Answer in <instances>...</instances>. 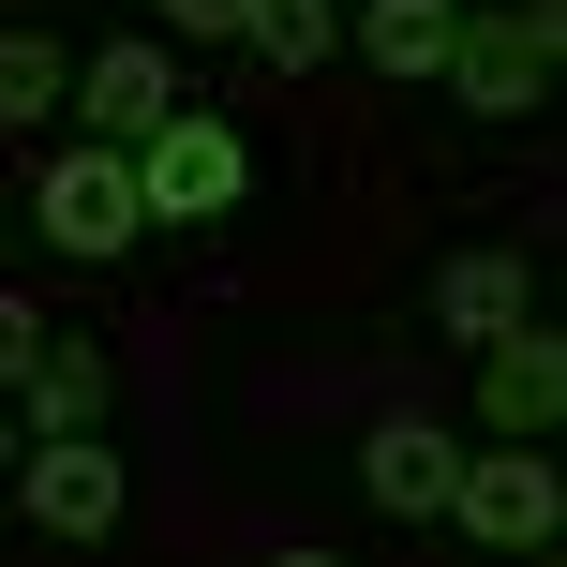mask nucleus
<instances>
[{
	"label": "nucleus",
	"instance_id": "obj_11",
	"mask_svg": "<svg viewBox=\"0 0 567 567\" xmlns=\"http://www.w3.org/2000/svg\"><path fill=\"white\" fill-rule=\"evenodd\" d=\"M449 30H463V0H359V60H373V75H403V90H433Z\"/></svg>",
	"mask_w": 567,
	"mask_h": 567
},
{
	"label": "nucleus",
	"instance_id": "obj_8",
	"mask_svg": "<svg viewBox=\"0 0 567 567\" xmlns=\"http://www.w3.org/2000/svg\"><path fill=\"white\" fill-rule=\"evenodd\" d=\"M449 478H463V433H433V419H373L359 493H373L389 523H433V508H449Z\"/></svg>",
	"mask_w": 567,
	"mask_h": 567
},
{
	"label": "nucleus",
	"instance_id": "obj_13",
	"mask_svg": "<svg viewBox=\"0 0 567 567\" xmlns=\"http://www.w3.org/2000/svg\"><path fill=\"white\" fill-rule=\"evenodd\" d=\"M239 45H269L284 75H299V60H329V45H343V0H255V16H239Z\"/></svg>",
	"mask_w": 567,
	"mask_h": 567
},
{
	"label": "nucleus",
	"instance_id": "obj_2",
	"mask_svg": "<svg viewBox=\"0 0 567 567\" xmlns=\"http://www.w3.org/2000/svg\"><path fill=\"white\" fill-rule=\"evenodd\" d=\"M433 523H463V538H493V553H538L553 523H567V478H553L538 433H493V449H463V478H449Z\"/></svg>",
	"mask_w": 567,
	"mask_h": 567
},
{
	"label": "nucleus",
	"instance_id": "obj_12",
	"mask_svg": "<svg viewBox=\"0 0 567 567\" xmlns=\"http://www.w3.org/2000/svg\"><path fill=\"white\" fill-rule=\"evenodd\" d=\"M60 90H75V60H60L45 30H0V135H16V120H45Z\"/></svg>",
	"mask_w": 567,
	"mask_h": 567
},
{
	"label": "nucleus",
	"instance_id": "obj_10",
	"mask_svg": "<svg viewBox=\"0 0 567 567\" xmlns=\"http://www.w3.org/2000/svg\"><path fill=\"white\" fill-rule=\"evenodd\" d=\"M523 313H538L523 255H449V269H433V329H449V343H493V329H523Z\"/></svg>",
	"mask_w": 567,
	"mask_h": 567
},
{
	"label": "nucleus",
	"instance_id": "obj_14",
	"mask_svg": "<svg viewBox=\"0 0 567 567\" xmlns=\"http://www.w3.org/2000/svg\"><path fill=\"white\" fill-rule=\"evenodd\" d=\"M239 16H255V0H165V30H195V45H225Z\"/></svg>",
	"mask_w": 567,
	"mask_h": 567
},
{
	"label": "nucleus",
	"instance_id": "obj_15",
	"mask_svg": "<svg viewBox=\"0 0 567 567\" xmlns=\"http://www.w3.org/2000/svg\"><path fill=\"white\" fill-rule=\"evenodd\" d=\"M30 343H45V329H30V299H0V403H16V373H30Z\"/></svg>",
	"mask_w": 567,
	"mask_h": 567
},
{
	"label": "nucleus",
	"instance_id": "obj_6",
	"mask_svg": "<svg viewBox=\"0 0 567 567\" xmlns=\"http://www.w3.org/2000/svg\"><path fill=\"white\" fill-rule=\"evenodd\" d=\"M30 523L45 538H120V449L105 433H30Z\"/></svg>",
	"mask_w": 567,
	"mask_h": 567
},
{
	"label": "nucleus",
	"instance_id": "obj_16",
	"mask_svg": "<svg viewBox=\"0 0 567 567\" xmlns=\"http://www.w3.org/2000/svg\"><path fill=\"white\" fill-rule=\"evenodd\" d=\"M16 449H30V433H16V403H0V463H16Z\"/></svg>",
	"mask_w": 567,
	"mask_h": 567
},
{
	"label": "nucleus",
	"instance_id": "obj_4",
	"mask_svg": "<svg viewBox=\"0 0 567 567\" xmlns=\"http://www.w3.org/2000/svg\"><path fill=\"white\" fill-rule=\"evenodd\" d=\"M30 225H45V255H75V269H105L120 239L150 225V209H135V150H105V135H75V150H60V165H45V195H30Z\"/></svg>",
	"mask_w": 567,
	"mask_h": 567
},
{
	"label": "nucleus",
	"instance_id": "obj_9",
	"mask_svg": "<svg viewBox=\"0 0 567 567\" xmlns=\"http://www.w3.org/2000/svg\"><path fill=\"white\" fill-rule=\"evenodd\" d=\"M105 343H30V373H16V433H105Z\"/></svg>",
	"mask_w": 567,
	"mask_h": 567
},
{
	"label": "nucleus",
	"instance_id": "obj_1",
	"mask_svg": "<svg viewBox=\"0 0 567 567\" xmlns=\"http://www.w3.org/2000/svg\"><path fill=\"white\" fill-rule=\"evenodd\" d=\"M239 195H255V150H239L209 105H165L135 135V209H150V225H225Z\"/></svg>",
	"mask_w": 567,
	"mask_h": 567
},
{
	"label": "nucleus",
	"instance_id": "obj_5",
	"mask_svg": "<svg viewBox=\"0 0 567 567\" xmlns=\"http://www.w3.org/2000/svg\"><path fill=\"white\" fill-rule=\"evenodd\" d=\"M60 105H75V120H90L105 150H135L150 120L179 105V60L150 45V30H120V45H90V60H75V90H60Z\"/></svg>",
	"mask_w": 567,
	"mask_h": 567
},
{
	"label": "nucleus",
	"instance_id": "obj_7",
	"mask_svg": "<svg viewBox=\"0 0 567 567\" xmlns=\"http://www.w3.org/2000/svg\"><path fill=\"white\" fill-rule=\"evenodd\" d=\"M478 419H493V433H553V419H567V343L538 329V313L478 343Z\"/></svg>",
	"mask_w": 567,
	"mask_h": 567
},
{
	"label": "nucleus",
	"instance_id": "obj_3",
	"mask_svg": "<svg viewBox=\"0 0 567 567\" xmlns=\"http://www.w3.org/2000/svg\"><path fill=\"white\" fill-rule=\"evenodd\" d=\"M553 30H567V0H523V16H463L433 75H449L478 120H523V105H553Z\"/></svg>",
	"mask_w": 567,
	"mask_h": 567
}]
</instances>
